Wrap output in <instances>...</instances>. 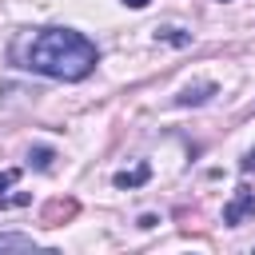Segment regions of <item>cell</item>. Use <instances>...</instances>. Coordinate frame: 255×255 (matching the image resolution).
I'll return each instance as SVG.
<instances>
[{
  "instance_id": "2",
  "label": "cell",
  "mask_w": 255,
  "mask_h": 255,
  "mask_svg": "<svg viewBox=\"0 0 255 255\" xmlns=\"http://www.w3.org/2000/svg\"><path fill=\"white\" fill-rule=\"evenodd\" d=\"M251 215H255V191H247V187H235L231 203L223 207V223L239 227V223H243V219H251Z\"/></svg>"
},
{
  "instance_id": "6",
  "label": "cell",
  "mask_w": 255,
  "mask_h": 255,
  "mask_svg": "<svg viewBox=\"0 0 255 255\" xmlns=\"http://www.w3.org/2000/svg\"><path fill=\"white\" fill-rule=\"evenodd\" d=\"M155 40H167V44H175V48H187V44H191V36L179 32V28H155Z\"/></svg>"
},
{
  "instance_id": "8",
  "label": "cell",
  "mask_w": 255,
  "mask_h": 255,
  "mask_svg": "<svg viewBox=\"0 0 255 255\" xmlns=\"http://www.w3.org/2000/svg\"><path fill=\"white\" fill-rule=\"evenodd\" d=\"M32 163H36L40 171H48V167H52V151H48V147H36V151H32Z\"/></svg>"
},
{
  "instance_id": "9",
  "label": "cell",
  "mask_w": 255,
  "mask_h": 255,
  "mask_svg": "<svg viewBox=\"0 0 255 255\" xmlns=\"http://www.w3.org/2000/svg\"><path fill=\"white\" fill-rule=\"evenodd\" d=\"M243 171H255V147L247 151V159H243Z\"/></svg>"
},
{
  "instance_id": "3",
  "label": "cell",
  "mask_w": 255,
  "mask_h": 255,
  "mask_svg": "<svg viewBox=\"0 0 255 255\" xmlns=\"http://www.w3.org/2000/svg\"><path fill=\"white\" fill-rule=\"evenodd\" d=\"M215 96V84H187L179 96H175V104L179 108H191V104H207Z\"/></svg>"
},
{
  "instance_id": "4",
  "label": "cell",
  "mask_w": 255,
  "mask_h": 255,
  "mask_svg": "<svg viewBox=\"0 0 255 255\" xmlns=\"http://www.w3.org/2000/svg\"><path fill=\"white\" fill-rule=\"evenodd\" d=\"M151 179V167L147 163H135L131 171H116V187H143Z\"/></svg>"
},
{
  "instance_id": "7",
  "label": "cell",
  "mask_w": 255,
  "mask_h": 255,
  "mask_svg": "<svg viewBox=\"0 0 255 255\" xmlns=\"http://www.w3.org/2000/svg\"><path fill=\"white\" fill-rule=\"evenodd\" d=\"M16 179H20V171H16V167H8V171H0V207H4V199H8V195H4V187H12Z\"/></svg>"
},
{
  "instance_id": "5",
  "label": "cell",
  "mask_w": 255,
  "mask_h": 255,
  "mask_svg": "<svg viewBox=\"0 0 255 255\" xmlns=\"http://www.w3.org/2000/svg\"><path fill=\"white\" fill-rule=\"evenodd\" d=\"M40 243L32 235H20V231H0V251H36Z\"/></svg>"
},
{
  "instance_id": "1",
  "label": "cell",
  "mask_w": 255,
  "mask_h": 255,
  "mask_svg": "<svg viewBox=\"0 0 255 255\" xmlns=\"http://www.w3.org/2000/svg\"><path fill=\"white\" fill-rule=\"evenodd\" d=\"M12 64L52 80H84L100 64V52L76 28H36L12 40Z\"/></svg>"
},
{
  "instance_id": "10",
  "label": "cell",
  "mask_w": 255,
  "mask_h": 255,
  "mask_svg": "<svg viewBox=\"0 0 255 255\" xmlns=\"http://www.w3.org/2000/svg\"><path fill=\"white\" fill-rule=\"evenodd\" d=\"M124 4H128V8H147L151 0H124Z\"/></svg>"
}]
</instances>
